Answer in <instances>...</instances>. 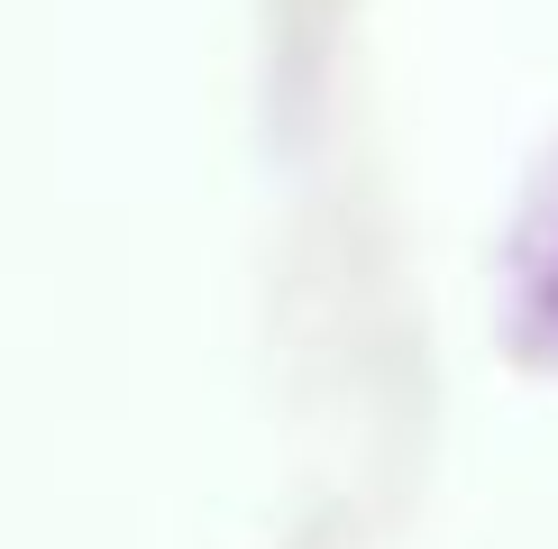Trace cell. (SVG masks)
I'll use <instances>...</instances> for the list:
<instances>
[{
    "label": "cell",
    "mask_w": 558,
    "mask_h": 549,
    "mask_svg": "<svg viewBox=\"0 0 558 549\" xmlns=\"http://www.w3.org/2000/svg\"><path fill=\"white\" fill-rule=\"evenodd\" d=\"M549 303H558V284H549Z\"/></svg>",
    "instance_id": "obj_1"
}]
</instances>
